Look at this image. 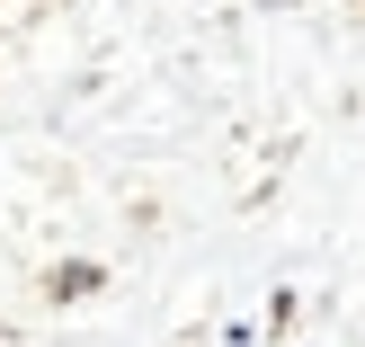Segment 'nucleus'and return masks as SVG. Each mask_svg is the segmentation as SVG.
Here are the masks:
<instances>
[{"label": "nucleus", "instance_id": "f257e3e1", "mask_svg": "<svg viewBox=\"0 0 365 347\" xmlns=\"http://www.w3.org/2000/svg\"><path fill=\"white\" fill-rule=\"evenodd\" d=\"M45 294H53V303H81V294H98V267H89V259L53 267V276H45Z\"/></svg>", "mask_w": 365, "mask_h": 347}]
</instances>
